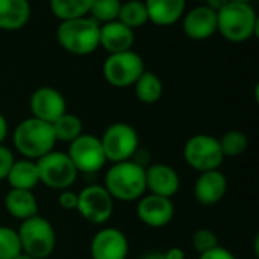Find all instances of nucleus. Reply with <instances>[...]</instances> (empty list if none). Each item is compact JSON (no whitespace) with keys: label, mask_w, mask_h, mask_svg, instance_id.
<instances>
[{"label":"nucleus","mask_w":259,"mask_h":259,"mask_svg":"<svg viewBox=\"0 0 259 259\" xmlns=\"http://www.w3.org/2000/svg\"><path fill=\"white\" fill-rule=\"evenodd\" d=\"M103 187L115 200L135 202L146 193V167L132 159L114 162L105 175Z\"/></svg>","instance_id":"nucleus-1"},{"label":"nucleus","mask_w":259,"mask_h":259,"mask_svg":"<svg viewBox=\"0 0 259 259\" xmlns=\"http://www.w3.org/2000/svg\"><path fill=\"white\" fill-rule=\"evenodd\" d=\"M258 14L252 3L228 2L217 11V32L231 42H244L258 33Z\"/></svg>","instance_id":"nucleus-2"},{"label":"nucleus","mask_w":259,"mask_h":259,"mask_svg":"<svg viewBox=\"0 0 259 259\" xmlns=\"http://www.w3.org/2000/svg\"><path fill=\"white\" fill-rule=\"evenodd\" d=\"M100 24L91 17H79L73 20H64L56 29V39L59 46L77 56H85L94 53L99 47Z\"/></svg>","instance_id":"nucleus-3"},{"label":"nucleus","mask_w":259,"mask_h":259,"mask_svg":"<svg viewBox=\"0 0 259 259\" xmlns=\"http://www.w3.org/2000/svg\"><path fill=\"white\" fill-rule=\"evenodd\" d=\"M12 141L17 152L32 161L52 152L56 144L52 124L35 117H29L17 124Z\"/></svg>","instance_id":"nucleus-4"},{"label":"nucleus","mask_w":259,"mask_h":259,"mask_svg":"<svg viewBox=\"0 0 259 259\" xmlns=\"http://www.w3.org/2000/svg\"><path fill=\"white\" fill-rule=\"evenodd\" d=\"M21 252L33 259L49 258L56 246V234L52 223L41 217L33 215L21 222L18 231Z\"/></svg>","instance_id":"nucleus-5"},{"label":"nucleus","mask_w":259,"mask_h":259,"mask_svg":"<svg viewBox=\"0 0 259 259\" xmlns=\"http://www.w3.org/2000/svg\"><path fill=\"white\" fill-rule=\"evenodd\" d=\"M39 182L50 190H68L77 178V170L64 152L52 150L35 161Z\"/></svg>","instance_id":"nucleus-6"},{"label":"nucleus","mask_w":259,"mask_h":259,"mask_svg":"<svg viewBox=\"0 0 259 259\" xmlns=\"http://www.w3.org/2000/svg\"><path fill=\"white\" fill-rule=\"evenodd\" d=\"M144 71V61L134 50L111 53L103 62L105 80L115 88L134 87Z\"/></svg>","instance_id":"nucleus-7"},{"label":"nucleus","mask_w":259,"mask_h":259,"mask_svg":"<svg viewBox=\"0 0 259 259\" xmlns=\"http://www.w3.org/2000/svg\"><path fill=\"white\" fill-rule=\"evenodd\" d=\"M184 159L191 168L203 173L219 170L225 161V155L220 149L219 138L208 134H197L185 143Z\"/></svg>","instance_id":"nucleus-8"},{"label":"nucleus","mask_w":259,"mask_h":259,"mask_svg":"<svg viewBox=\"0 0 259 259\" xmlns=\"http://www.w3.org/2000/svg\"><path fill=\"white\" fill-rule=\"evenodd\" d=\"M106 161L123 162L129 161L138 150V132L127 123H114L106 127L100 138Z\"/></svg>","instance_id":"nucleus-9"},{"label":"nucleus","mask_w":259,"mask_h":259,"mask_svg":"<svg viewBox=\"0 0 259 259\" xmlns=\"http://www.w3.org/2000/svg\"><path fill=\"white\" fill-rule=\"evenodd\" d=\"M67 155L77 173L85 175L100 171L108 162L100 138L90 134H80L76 140H73L68 146Z\"/></svg>","instance_id":"nucleus-10"},{"label":"nucleus","mask_w":259,"mask_h":259,"mask_svg":"<svg viewBox=\"0 0 259 259\" xmlns=\"http://www.w3.org/2000/svg\"><path fill=\"white\" fill-rule=\"evenodd\" d=\"M76 211L93 225L106 223L114 212V199L103 185H90L77 193Z\"/></svg>","instance_id":"nucleus-11"},{"label":"nucleus","mask_w":259,"mask_h":259,"mask_svg":"<svg viewBox=\"0 0 259 259\" xmlns=\"http://www.w3.org/2000/svg\"><path fill=\"white\" fill-rule=\"evenodd\" d=\"M90 253L93 259H126L129 241L120 229L102 228L91 240Z\"/></svg>","instance_id":"nucleus-12"},{"label":"nucleus","mask_w":259,"mask_h":259,"mask_svg":"<svg viewBox=\"0 0 259 259\" xmlns=\"http://www.w3.org/2000/svg\"><path fill=\"white\" fill-rule=\"evenodd\" d=\"M29 106L32 117L50 124L67 112V102L64 96L53 87H41L35 90L30 96Z\"/></svg>","instance_id":"nucleus-13"},{"label":"nucleus","mask_w":259,"mask_h":259,"mask_svg":"<svg viewBox=\"0 0 259 259\" xmlns=\"http://www.w3.org/2000/svg\"><path fill=\"white\" fill-rule=\"evenodd\" d=\"M137 215L146 226L159 229L167 226L173 220L175 205L168 197L147 194L140 197L137 206Z\"/></svg>","instance_id":"nucleus-14"},{"label":"nucleus","mask_w":259,"mask_h":259,"mask_svg":"<svg viewBox=\"0 0 259 259\" xmlns=\"http://www.w3.org/2000/svg\"><path fill=\"white\" fill-rule=\"evenodd\" d=\"M182 30L194 41L211 38L217 32V12L206 5H199L184 14Z\"/></svg>","instance_id":"nucleus-15"},{"label":"nucleus","mask_w":259,"mask_h":259,"mask_svg":"<svg viewBox=\"0 0 259 259\" xmlns=\"http://www.w3.org/2000/svg\"><path fill=\"white\" fill-rule=\"evenodd\" d=\"M181 188L178 171L167 164H152L146 168V190L150 194L171 199Z\"/></svg>","instance_id":"nucleus-16"},{"label":"nucleus","mask_w":259,"mask_h":259,"mask_svg":"<svg viewBox=\"0 0 259 259\" xmlns=\"http://www.w3.org/2000/svg\"><path fill=\"white\" fill-rule=\"evenodd\" d=\"M228 179L220 170L203 171L194 182V197L205 206L219 203L225 197Z\"/></svg>","instance_id":"nucleus-17"},{"label":"nucleus","mask_w":259,"mask_h":259,"mask_svg":"<svg viewBox=\"0 0 259 259\" xmlns=\"http://www.w3.org/2000/svg\"><path fill=\"white\" fill-rule=\"evenodd\" d=\"M100 47H103L109 55L120 53L126 50H132L135 42L134 30L118 20L100 24V36H99Z\"/></svg>","instance_id":"nucleus-18"},{"label":"nucleus","mask_w":259,"mask_h":259,"mask_svg":"<svg viewBox=\"0 0 259 259\" xmlns=\"http://www.w3.org/2000/svg\"><path fill=\"white\" fill-rule=\"evenodd\" d=\"M144 5L149 21L156 26L167 27L173 26L184 17L187 0H144Z\"/></svg>","instance_id":"nucleus-19"},{"label":"nucleus","mask_w":259,"mask_h":259,"mask_svg":"<svg viewBox=\"0 0 259 259\" xmlns=\"http://www.w3.org/2000/svg\"><path fill=\"white\" fill-rule=\"evenodd\" d=\"M29 0H0V29L18 30L30 20Z\"/></svg>","instance_id":"nucleus-20"},{"label":"nucleus","mask_w":259,"mask_h":259,"mask_svg":"<svg viewBox=\"0 0 259 259\" xmlns=\"http://www.w3.org/2000/svg\"><path fill=\"white\" fill-rule=\"evenodd\" d=\"M5 208L8 214L17 220H26L38 214V202L32 191L11 188L5 197Z\"/></svg>","instance_id":"nucleus-21"},{"label":"nucleus","mask_w":259,"mask_h":259,"mask_svg":"<svg viewBox=\"0 0 259 259\" xmlns=\"http://www.w3.org/2000/svg\"><path fill=\"white\" fill-rule=\"evenodd\" d=\"M6 181H8L9 187L14 190L32 191L39 184L36 162L32 159H26V158L14 161V164L8 173Z\"/></svg>","instance_id":"nucleus-22"},{"label":"nucleus","mask_w":259,"mask_h":259,"mask_svg":"<svg viewBox=\"0 0 259 259\" xmlns=\"http://www.w3.org/2000/svg\"><path fill=\"white\" fill-rule=\"evenodd\" d=\"M134 90L140 102L146 105H152V103H156L162 97L164 85L158 74L152 71H144L138 77V80L134 83Z\"/></svg>","instance_id":"nucleus-23"},{"label":"nucleus","mask_w":259,"mask_h":259,"mask_svg":"<svg viewBox=\"0 0 259 259\" xmlns=\"http://www.w3.org/2000/svg\"><path fill=\"white\" fill-rule=\"evenodd\" d=\"M91 3L93 0H49L50 11L59 21L88 15Z\"/></svg>","instance_id":"nucleus-24"},{"label":"nucleus","mask_w":259,"mask_h":259,"mask_svg":"<svg viewBox=\"0 0 259 259\" xmlns=\"http://www.w3.org/2000/svg\"><path fill=\"white\" fill-rule=\"evenodd\" d=\"M52 129H53L56 143L62 141V143H68L70 144L80 134H83L82 132V129H83L82 120L77 115H73V114H68V112L62 114L59 118H56L52 123Z\"/></svg>","instance_id":"nucleus-25"},{"label":"nucleus","mask_w":259,"mask_h":259,"mask_svg":"<svg viewBox=\"0 0 259 259\" xmlns=\"http://www.w3.org/2000/svg\"><path fill=\"white\" fill-rule=\"evenodd\" d=\"M117 20L120 23H123L124 26L131 27L132 30H135L137 27H143L146 23H149V15H147L144 2L127 0L124 3H121Z\"/></svg>","instance_id":"nucleus-26"},{"label":"nucleus","mask_w":259,"mask_h":259,"mask_svg":"<svg viewBox=\"0 0 259 259\" xmlns=\"http://www.w3.org/2000/svg\"><path fill=\"white\" fill-rule=\"evenodd\" d=\"M219 143L225 158L240 156L246 152L249 146V140L246 134H243L241 131H228L226 134L222 135V138H219Z\"/></svg>","instance_id":"nucleus-27"},{"label":"nucleus","mask_w":259,"mask_h":259,"mask_svg":"<svg viewBox=\"0 0 259 259\" xmlns=\"http://www.w3.org/2000/svg\"><path fill=\"white\" fill-rule=\"evenodd\" d=\"M120 0H93L88 15L99 24H105L118 18Z\"/></svg>","instance_id":"nucleus-28"},{"label":"nucleus","mask_w":259,"mask_h":259,"mask_svg":"<svg viewBox=\"0 0 259 259\" xmlns=\"http://www.w3.org/2000/svg\"><path fill=\"white\" fill-rule=\"evenodd\" d=\"M21 253L20 238L15 229L0 226V259H14Z\"/></svg>","instance_id":"nucleus-29"},{"label":"nucleus","mask_w":259,"mask_h":259,"mask_svg":"<svg viewBox=\"0 0 259 259\" xmlns=\"http://www.w3.org/2000/svg\"><path fill=\"white\" fill-rule=\"evenodd\" d=\"M193 247L197 253H206L219 246V238L211 229H199L193 235Z\"/></svg>","instance_id":"nucleus-30"},{"label":"nucleus","mask_w":259,"mask_h":259,"mask_svg":"<svg viewBox=\"0 0 259 259\" xmlns=\"http://www.w3.org/2000/svg\"><path fill=\"white\" fill-rule=\"evenodd\" d=\"M14 161H15V158H14L12 150L3 144H0V181H6Z\"/></svg>","instance_id":"nucleus-31"},{"label":"nucleus","mask_w":259,"mask_h":259,"mask_svg":"<svg viewBox=\"0 0 259 259\" xmlns=\"http://www.w3.org/2000/svg\"><path fill=\"white\" fill-rule=\"evenodd\" d=\"M59 205L64 209H76L77 206V193L71 191V190H62L59 194Z\"/></svg>","instance_id":"nucleus-32"},{"label":"nucleus","mask_w":259,"mask_h":259,"mask_svg":"<svg viewBox=\"0 0 259 259\" xmlns=\"http://www.w3.org/2000/svg\"><path fill=\"white\" fill-rule=\"evenodd\" d=\"M199 259H237V256L232 252H229L226 247L217 246L215 249H212L206 253H202Z\"/></svg>","instance_id":"nucleus-33"},{"label":"nucleus","mask_w":259,"mask_h":259,"mask_svg":"<svg viewBox=\"0 0 259 259\" xmlns=\"http://www.w3.org/2000/svg\"><path fill=\"white\" fill-rule=\"evenodd\" d=\"M165 259H185V252L181 247H171L164 252Z\"/></svg>","instance_id":"nucleus-34"},{"label":"nucleus","mask_w":259,"mask_h":259,"mask_svg":"<svg viewBox=\"0 0 259 259\" xmlns=\"http://www.w3.org/2000/svg\"><path fill=\"white\" fill-rule=\"evenodd\" d=\"M6 137H8V120L0 112V144H3Z\"/></svg>","instance_id":"nucleus-35"},{"label":"nucleus","mask_w":259,"mask_h":259,"mask_svg":"<svg viewBox=\"0 0 259 259\" xmlns=\"http://www.w3.org/2000/svg\"><path fill=\"white\" fill-rule=\"evenodd\" d=\"M205 2H206V3H205L206 6H209L211 9H214V11L217 12V11L222 9L229 0H205Z\"/></svg>","instance_id":"nucleus-36"},{"label":"nucleus","mask_w":259,"mask_h":259,"mask_svg":"<svg viewBox=\"0 0 259 259\" xmlns=\"http://www.w3.org/2000/svg\"><path fill=\"white\" fill-rule=\"evenodd\" d=\"M140 259H165V258H164V253H161V252H150V253L143 255Z\"/></svg>","instance_id":"nucleus-37"},{"label":"nucleus","mask_w":259,"mask_h":259,"mask_svg":"<svg viewBox=\"0 0 259 259\" xmlns=\"http://www.w3.org/2000/svg\"><path fill=\"white\" fill-rule=\"evenodd\" d=\"M14 259H33L32 258V256H29V255H26V253H23V252H21V253H20V255H17V256H15V258Z\"/></svg>","instance_id":"nucleus-38"},{"label":"nucleus","mask_w":259,"mask_h":259,"mask_svg":"<svg viewBox=\"0 0 259 259\" xmlns=\"http://www.w3.org/2000/svg\"><path fill=\"white\" fill-rule=\"evenodd\" d=\"M229 2H246V3H250L252 0H229Z\"/></svg>","instance_id":"nucleus-39"},{"label":"nucleus","mask_w":259,"mask_h":259,"mask_svg":"<svg viewBox=\"0 0 259 259\" xmlns=\"http://www.w3.org/2000/svg\"><path fill=\"white\" fill-rule=\"evenodd\" d=\"M196 2H205V0H196Z\"/></svg>","instance_id":"nucleus-40"}]
</instances>
